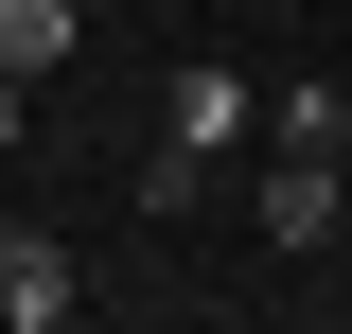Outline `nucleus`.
<instances>
[{"label": "nucleus", "mask_w": 352, "mask_h": 334, "mask_svg": "<svg viewBox=\"0 0 352 334\" xmlns=\"http://www.w3.org/2000/svg\"><path fill=\"white\" fill-rule=\"evenodd\" d=\"M159 141H176V159H229V141H247V71H229V53H194V71L159 88Z\"/></svg>", "instance_id": "nucleus-1"}, {"label": "nucleus", "mask_w": 352, "mask_h": 334, "mask_svg": "<svg viewBox=\"0 0 352 334\" xmlns=\"http://www.w3.org/2000/svg\"><path fill=\"white\" fill-rule=\"evenodd\" d=\"M0 317H18V334L71 317V247H53V229H0Z\"/></svg>", "instance_id": "nucleus-3"}, {"label": "nucleus", "mask_w": 352, "mask_h": 334, "mask_svg": "<svg viewBox=\"0 0 352 334\" xmlns=\"http://www.w3.org/2000/svg\"><path fill=\"white\" fill-rule=\"evenodd\" d=\"M71 36H88V0H0V71H18V88H36Z\"/></svg>", "instance_id": "nucleus-4"}, {"label": "nucleus", "mask_w": 352, "mask_h": 334, "mask_svg": "<svg viewBox=\"0 0 352 334\" xmlns=\"http://www.w3.org/2000/svg\"><path fill=\"white\" fill-rule=\"evenodd\" d=\"M18 141H36V88H18V71H0V159H18Z\"/></svg>", "instance_id": "nucleus-5"}, {"label": "nucleus", "mask_w": 352, "mask_h": 334, "mask_svg": "<svg viewBox=\"0 0 352 334\" xmlns=\"http://www.w3.org/2000/svg\"><path fill=\"white\" fill-rule=\"evenodd\" d=\"M264 247H335V141H282L264 159Z\"/></svg>", "instance_id": "nucleus-2"}]
</instances>
